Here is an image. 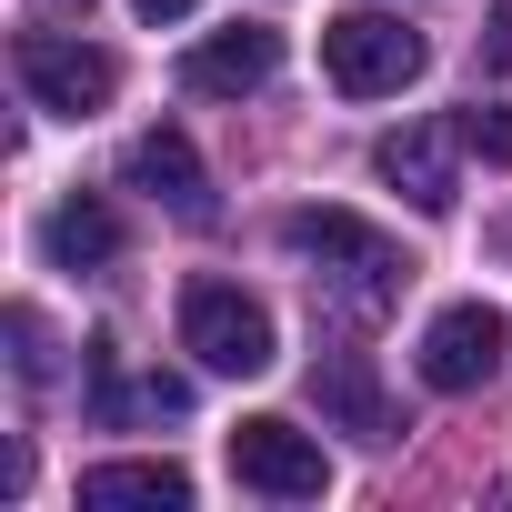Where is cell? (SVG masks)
<instances>
[{"label": "cell", "mask_w": 512, "mask_h": 512, "mask_svg": "<svg viewBox=\"0 0 512 512\" xmlns=\"http://www.w3.org/2000/svg\"><path fill=\"white\" fill-rule=\"evenodd\" d=\"M282 251L312 262V292H322L332 312H352V322L392 312L402 282H412V262H402L372 221H352V211H292V221H282Z\"/></svg>", "instance_id": "6da1fadb"}, {"label": "cell", "mask_w": 512, "mask_h": 512, "mask_svg": "<svg viewBox=\"0 0 512 512\" xmlns=\"http://www.w3.org/2000/svg\"><path fill=\"white\" fill-rule=\"evenodd\" d=\"M181 352H201V372H272V312L251 302L241 282H191L181 292Z\"/></svg>", "instance_id": "7a4b0ae2"}, {"label": "cell", "mask_w": 512, "mask_h": 512, "mask_svg": "<svg viewBox=\"0 0 512 512\" xmlns=\"http://www.w3.org/2000/svg\"><path fill=\"white\" fill-rule=\"evenodd\" d=\"M322 71H332V91H352V101L412 91V81H422V31H402L392 11H342V21L322 31Z\"/></svg>", "instance_id": "3957f363"}, {"label": "cell", "mask_w": 512, "mask_h": 512, "mask_svg": "<svg viewBox=\"0 0 512 512\" xmlns=\"http://www.w3.org/2000/svg\"><path fill=\"white\" fill-rule=\"evenodd\" d=\"M11 61H21L31 111H51V121H91V111H111V91H121V61L91 51V41H61V31H21Z\"/></svg>", "instance_id": "277c9868"}, {"label": "cell", "mask_w": 512, "mask_h": 512, "mask_svg": "<svg viewBox=\"0 0 512 512\" xmlns=\"http://www.w3.org/2000/svg\"><path fill=\"white\" fill-rule=\"evenodd\" d=\"M231 482L241 492H262V502H322L332 492V462H322V442L302 432V422H241L231 432Z\"/></svg>", "instance_id": "5b68a950"}, {"label": "cell", "mask_w": 512, "mask_h": 512, "mask_svg": "<svg viewBox=\"0 0 512 512\" xmlns=\"http://www.w3.org/2000/svg\"><path fill=\"white\" fill-rule=\"evenodd\" d=\"M502 352H512V322L492 302H442L422 322V382L432 392H482L502 372Z\"/></svg>", "instance_id": "8992f818"}, {"label": "cell", "mask_w": 512, "mask_h": 512, "mask_svg": "<svg viewBox=\"0 0 512 512\" xmlns=\"http://www.w3.org/2000/svg\"><path fill=\"white\" fill-rule=\"evenodd\" d=\"M272 71H282V31H262V21L211 31L201 51H181V91H201V101H241V91H262Z\"/></svg>", "instance_id": "52a82bcc"}, {"label": "cell", "mask_w": 512, "mask_h": 512, "mask_svg": "<svg viewBox=\"0 0 512 512\" xmlns=\"http://www.w3.org/2000/svg\"><path fill=\"white\" fill-rule=\"evenodd\" d=\"M372 171L412 201V211H452L462 201V171H452V131H432V121H412V131H382L372 141Z\"/></svg>", "instance_id": "ba28073f"}, {"label": "cell", "mask_w": 512, "mask_h": 512, "mask_svg": "<svg viewBox=\"0 0 512 512\" xmlns=\"http://www.w3.org/2000/svg\"><path fill=\"white\" fill-rule=\"evenodd\" d=\"M121 181H131L141 201L181 211V221H211V171H201V151H191L181 131H141L131 161H121Z\"/></svg>", "instance_id": "9c48e42d"}, {"label": "cell", "mask_w": 512, "mask_h": 512, "mask_svg": "<svg viewBox=\"0 0 512 512\" xmlns=\"http://www.w3.org/2000/svg\"><path fill=\"white\" fill-rule=\"evenodd\" d=\"M312 402H322V422H332V432H352V442H392V432H402L362 352H322V362H312Z\"/></svg>", "instance_id": "30bf717a"}, {"label": "cell", "mask_w": 512, "mask_h": 512, "mask_svg": "<svg viewBox=\"0 0 512 512\" xmlns=\"http://www.w3.org/2000/svg\"><path fill=\"white\" fill-rule=\"evenodd\" d=\"M181 502H191L181 462H101V472H81V512H181Z\"/></svg>", "instance_id": "8fae6325"}, {"label": "cell", "mask_w": 512, "mask_h": 512, "mask_svg": "<svg viewBox=\"0 0 512 512\" xmlns=\"http://www.w3.org/2000/svg\"><path fill=\"white\" fill-rule=\"evenodd\" d=\"M41 251H51V272H101V262H121V221H111V201L71 191V201L41 221Z\"/></svg>", "instance_id": "7c38bea8"}, {"label": "cell", "mask_w": 512, "mask_h": 512, "mask_svg": "<svg viewBox=\"0 0 512 512\" xmlns=\"http://www.w3.org/2000/svg\"><path fill=\"white\" fill-rule=\"evenodd\" d=\"M462 151H482L492 171H512V111H492V101H472V111H462Z\"/></svg>", "instance_id": "4fadbf2b"}, {"label": "cell", "mask_w": 512, "mask_h": 512, "mask_svg": "<svg viewBox=\"0 0 512 512\" xmlns=\"http://www.w3.org/2000/svg\"><path fill=\"white\" fill-rule=\"evenodd\" d=\"M11 362H21V382H51V332L31 302H11Z\"/></svg>", "instance_id": "5bb4252c"}, {"label": "cell", "mask_w": 512, "mask_h": 512, "mask_svg": "<svg viewBox=\"0 0 512 512\" xmlns=\"http://www.w3.org/2000/svg\"><path fill=\"white\" fill-rule=\"evenodd\" d=\"M482 61L512 71V0H492V31H482Z\"/></svg>", "instance_id": "9a60e30c"}, {"label": "cell", "mask_w": 512, "mask_h": 512, "mask_svg": "<svg viewBox=\"0 0 512 512\" xmlns=\"http://www.w3.org/2000/svg\"><path fill=\"white\" fill-rule=\"evenodd\" d=\"M131 11H141V21L161 31V21H191V11H201V0H131Z\"/></svg>", "instance_id": "2e32d148"}, {"label": "cell", "mask_w": 512, "mask_h": 512, "mask_svg": "<svg viewBox=\"0 0 512 512\" xmlns=\"http://www.w3.org/2000/svg\"><path fill=\"white\" fill-rule=\"evenodd\" d=\"M502 251H512V231H502Z\"/></svg>", "instance_id": "e0dca14e"}]
</instances>
